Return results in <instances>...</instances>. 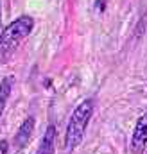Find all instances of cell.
<instances>
[{"label": "cell", "instance_id": "obj_4", "mask_svg": "<svg viewBox=\"0 0 147 154\" xmlns=\"http://www.w3.org/2000/svg\"><path fill=\"white\" fill-rule=\"evenodd\" d=\"M33 131H34V118L33 116H27L22 122V125L18 127L16 134H14V147L16 149H23L29 143V140L33 136Z\"/></svg>", "mask_w": 147, "mask_h": 154}, {"label": "cell", "instance_id": "obj_5", "mask_svg": "<svg viewBox=\"0 0 147 154\" xmlns=\"http://www.w3.org/2000/svg\"><path fill=\"white\" fill-rule=\"evenodd\" d=\"M54 149H56V125L50 124L41 138V145L36 154H54Z\"/></svg>", "mask_w": 147, "mask_h": 154}, {"label": "cell", "instance_id": "obj_9", "mask_svg": "<svg viewBox=\"0 0 147 154\" xmlns=\"http://www.w3.org/2000/svg\"><path fill=\"white\" fill-rule=\"evenodd\" d=\"M0 13H2V11H0Z\"/></svg>", "mask_w": 147, "mask_h": 154}, {"label": "cell", "instance_id": "obj_7", "mask_svg": "<svg viewBox=\"0 0 147 154\" xmlns=\"http://www.w3.org/2000/svg\"><path fill=\"white\" fill-rule=\"evenodd\" d=\"M0 154H9V142L0 140Z\"/></svg>", "mask_w": 147, "mask_h": 154}, {"label": "cell", "instance_id": "obj_2", "mask_svg": "<svg viewBox=\"0 0 147 154\" xmlns=\"http://www.w3.org/2000/svg\"><path fill=\"white\" fill-rule=\"evenodd\" d=\"M34 29V20L31 16H20L9 23L0 34V57H9L14 48L27 38Z\"/></svg>", "mask_w": 147, "mask_h": 154}, {"label": "cell", "instance_id": "obj_6", "mask_svg": "<svg viewBox=\"0 0 147 154\" xmlns=\"http://www.w3.org/2000/svg\"><path fill=\"white\" fill-rule=\"evenodd\" d=\"M13 86H14V77L7 75L2 79L0 82V116L5 109V104H7V99L11 97V91H13Z\"/></svg>", "mask_w": 147, "mask_h": 154}, {"label": "cell", "instance_id": "obj_3", "mask_svg": "<svg viewBox=\"0 0 147 154\" xmlns=\"http://www.w3.org/2000/svg\"><path fill=\"white\" fill-rule=\"evenodd\" d=\"M147 147V113L136 120L131 136V154H142Z\"/></svg>", "mask_w": 147, "mask_h": 154}, {"label": "cell", "instance_id": "obj_1", "mask_svg": "<svg viewBox=\"0 0 147 154\" xmlns=\"http://www.w3.org/2000/svg\"><path fill=\"white\" fill-rule=\"evenodd\" d=\"M93 115V100H84L81 102L75 109H74L72 116L68 120V125H67V133H65V152H74L83 138H84V133L88 129V124L92 120Z\"/></svg>", "mask_w": 147, "mask_h": 154}, {"label": "cell", "instance_id": "obj_8", "mask_svg": "<svg viewBox=\"0 0 147 154\" xmlns=\"http://www.w3.org/2000/svg\"><path fill=\"white\" fill-rule=\"evenodd\" d=\"M145 149H147V147H145ZM145 154H147V152H145Z\"/></svg>", "mask_w": 147, "mask_h": 154}]
</instances>
